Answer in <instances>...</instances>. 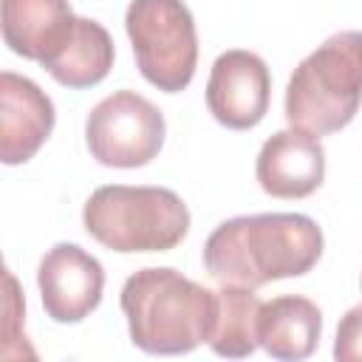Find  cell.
Masks as SVG:
<instances>
[{"label": "cell", "mask_w": 362, "mask_h": 362, "mask_svg": "<svg viewBox=\"0 0 362 362\" xmlns=\"http://www.w3.org/2000/svg\"><path fill=\"white\" fill-rule=\"evenodd\" d=\"M260 297L246 286H221L209 348L218 356L243 359L260 348Z\"/></svg>", "instance_id": "obj_14"}, {"label": "cell", "mask_w": 362, "mask_h": 362, "mask_svg": "<svg viewBox=\"0 0 362 362\" xmlns=\"http://www.w3.org/2000/svg\"><path fill=\"white\" fill-rule=\"evenodd\" d=\"M37 286L45 314L54 322H82L102 303L105 269L76 243L51 246L37 269Z\"/></svg>", "instance_id": "obj_8"}, {"label": "cell", "mask_w": 362, "mask_h": 362, "mask_svg": "<svg viewBox=\"0 0 362 362\" xmlns=\"http://www.w3.org/2000/svg\"><path fill=\"white\" fill-rule=\"evenodd\" d=\"M334 359L339 362H362V305L345 311L337 325L334 339Z\"/></svg>", "instance_id": "obj_16"}, {"label": "cell", "mask_w": 362, "mask_h": 362, "mask_svg": "<svg viewBox=\"0 0 362 362\" xmlns=\"http://www.w3.org/2000/svg\"><path fill=\"white\" fill-rule=\"evenodd\" d=\"M57 122L48 93L14 71L0 74V158L8 167L25 164L48 141Z\"/></svg>", "instance_id": "obj_10"}, {"label": "cell", "mask_w": 362, "mask_h": 362, "mask_svg": "<svg viewBox=\"0 0 362 362\" xmlns=\"http://www.w3.org/2000/svg\"><path fill=\"white\" fill-rule=\"evenodd\" d=\"M82 223L110 252H170L189 232V209L167 187L105 184L85 201Z\"/></svg>", "instance_id": "obj_4"}, {"label": "cell", "mask_w": 362, "mask_h": 362, "mask_svg": "<svg viewBox=\"0 0 362 362\" xmlns=\"http://www.w3.org/2000/svg\"><path fill=\"white\" fill-rule=\"evenodd\" d=\"M322 337V311L300 294H283L260 308V348L286 362L308 359Z\"/></svg>", "instance_id": "obj_12"}, {"label": "cell", "mask_w": 362, "mask_h": 362, "mask_svg": "<svg viewBox=\"0 0 362 362\" xmlns=\"http://www.w3.org/2000/svg\"><path fill=\"white\" fill-rule=\"evenodd\" d=\"M113 57H116V51H113V40H110L107 28L96 20L79 17L71 42L62 48V54L45 71L62 88L82 90V88L99 85L110 74Z\"/></svg>", "instance_id": "obj_13"}, {"label": "cell", "mask_w": 362, "mask_h": 362, "mask_svg": "<svg viewBox=\"0 0 362 362\" xmlns=\"http://www.w3.org/2000/svg\"><path fill=\"white\" fill-rule=\"evenodd\" d=\"M119 305L136 348L156 356H178L209 342L218 291L204 288L175 269L147 266L124 280Z\"/></svg>", "instance_id": "obj_2"}, {"label": "cell", "mask_w": 362, "mask_h": 362, "mask_svg": "<svg viewBox=\"0 0 362 362\" xmlns=\"http://www.w3.org/2000/svg\"><path fill=\"white\" fill-rule=\"evenodd\" d=\"M359 286H362V280H359Z\"/></svg>", "instance_id": "obj_17"}, {"label": "cell", "mask_w": 362, "mask_h": 362, "mask_svg": "<svg viewBox=\"0 0 362 362\" xmlns=\"http://www.w3.org/2000/svg\"><path fill=\"white\" fill-rule=\"evenodd\" d=\"M272 99V76L266 62L243 48L223 51L206 79V107L212 119L229 130H252L263 122Z\"/></svg>", "instance_id": "obj_7"}, {"label": "cell", "mask_w": 362, "mask_h": 362, "mask_svg": "<svg viewBox=\"0 0 362 362\" xmlns=\"http://www.w3.org/2000/svg\"><path fill=\"white\" fill-rule=\"evenodd\" d=\"M164 113L136 90L105 96L85 122V144L102 167L136 170L150 164L164 147Z\"/></svg>", "instance_id": "obj_6"}, {"label": "cell", "mask_w": 362, "mask_h": 362, "mask_svg": "<svg viewBox=\"0 0 362 362\" xmlns=\"http://www.w3.org/2000/svg\"><path fill=\"white\" fill-rule=\"evenodd\" d=\"M6 286H8V291H6V328H3L6 342H3V356H6V359H14V342H20V345H23V351H25L28 356H34V351L25 345V334H20L25 305H23V297H20L17 280H14V274H11L8 269H6Z\"/></svg>", "instance_id": "obj_15"}, {"label": "cell", "mask_w": 362, "mask_h": 362, "mask_svg": "<svg viewBox=\"0 0 362 362\" xmlns=\"http://www.w3.org/2000/svg\"><path fill=\"white\" fill-rule=\"evenodd\" d=\"M124 28L139 74L164 93H181L198 65V34L184 0H130Z\"/></svg>", "instance_id": "obj_5"}, {"label": "cell", "mask_w": 362, "mask_h": 362, "mask_svg": "<svg viewBox=\"0 0 362 362\" xmlns=\"http://www.w3.org/2000/svg\"><path fill=\"white\" fill-rule=\"evenodd\" d=\"M362 105V31L331 34L291 74L286 119L291 127L328 136L348 127Z\"/></svg>", "instance_id": "obj_3"}, {"label": "cell", "mask_w": 362, "mask_h": 362, "mask_svg": "<svg viewBox=\"0 0 362 362\" xmlns=\"http://www.w3.org/2000/svg\"><path fill=\"white\" fill-rule=\"evenodd\" d=\"M79 17L68 0H3V40L31 62L48 68L71 42Z\"/></svg>", "instance_id": "obj_11"}, {"label": "cell", "mask_w": 362, "mask_h": 362, "mask_svg": "<svg viewBox=\"0 0 362 362\" xmlns=\"http://www.w3.org/2000/svg\"><path fill=\"white\" fill-rule=\"evenodd\" d=\"M322 229L300 212H260L223 221L204 243V269L221 286L260 288L303 277L322 257Z\"/></svg>", "instance_id": "obj_1"}, {"label": "cell", "mask_w": 362, "mask_h": 362, "mask_svg": "<svg viewBox=\"0 0 362 362\" xmlns=\"http://www.w3.org/2000/svg\"><path fill=\"white\" fill-rule=\"evenodd\" d=\"M257 184L272 198H308L325 178V147L320 136L286 127L269 136L255 161Z\"/></svg>", "instance_id": "obj_9"}]
</instances>
